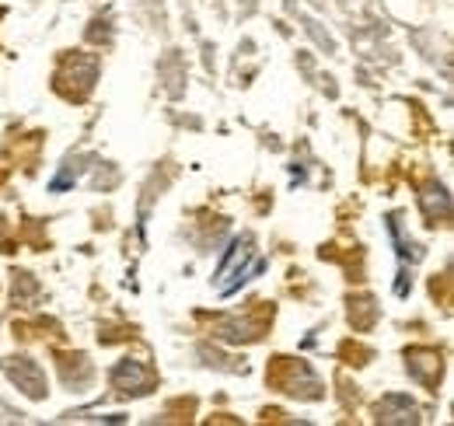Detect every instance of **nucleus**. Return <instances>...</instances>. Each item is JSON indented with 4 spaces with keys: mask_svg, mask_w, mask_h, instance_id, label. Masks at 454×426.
Returning a JSON list of instances; mask_svg holds the SVG:
<instances>
[{
    "mask_svg": "<svg viewBox=\"0 0 454 426\" xmlns=\"http://www.w3.org/2000/svg\"><path fill=\"white\" fill-rule=\"evenodd\" d=\"M147 367H140L137 360H126V364H119L113 374L115 388H122V391H140L144 384H147Z\"/></svg>",
    "mask_w": 454,
    "mask_h": 426,
    "instance_id": "f257e3e1",
    "label": "nucleus"
}]
</instances>
